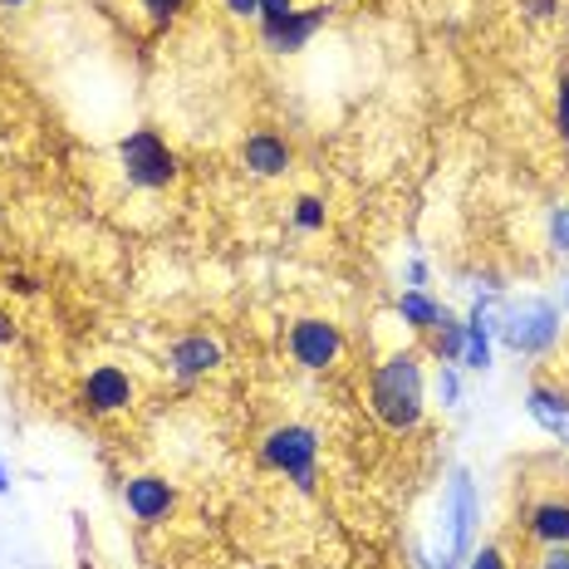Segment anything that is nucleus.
<instances>
[{
  "mask_svg": "<svg viewBox=\"0 0 569 569\" xmlns=\"http://www.w3.org/2000/svg\"><path fill=\"white\" fill-rule=\"evenodd\" d=\"M369 408L388 432H412L422 422V359L412 349L383 359L369 378Z\"/></svg>",
  "mask_w": 569,
  "mask_h": 569,
  "instance_id": "1",
  "label": "nucleus"
},
{
  "mask_svg": "<svg viewBox=\"0 0 569 569\" xmlns=\"http://www.w3.org/2000/svg\"><path fill=\"white\" fill-rule=\"evenodd\" d=\"M496 335L506 339V349L530 353V359H536V353L555 349V339H560V305L540 300V295H526V300L501 305V315H496Z\"/></svg>",
  "mask_w": 569,
  "mask_h": 569,
  "instance_id": "2",
  "label": "nucleus"
},
{
  "mask_svg": "<svg viewBox=\"0 0 569 569\" xmlns=\"http://www.w3.org/2000/svg\"><path fill=\"white\" fill-rule=\"evenodd\" d=\"M118 162H123L128 182L142 187V192H162V187L177 182V152L152 128H133L118 142Z\"/></svg>",
  "mask_w": 569,
  "mask_h": 569,
  "instance_id": "3",
  "label": "nucleus"
},
{
  "mask_svg": "<svg viewBox=\"0 0 569 569\" xmlns=\"http://www.w3.org/2000/svg\"><path fill=\"white\" fill-rule=\"evenodd\" d=\"M447 555H442V569H457L471 560L477 550V520H481V501H477V486H471V471L457 467L452 471V486H447Z\"/></svg>",
  "mask_w": 569,
  "mask_h": 569,
  "instance_id": "4",
  "label": "nucleus"
},
{
  "mask_svg": "<svg viewBox=\"0 0 569 569\" xmlns=\"http://www.w3.org/2000/svg\"><path fill=\"white\" fill-rule=\"evenodd\" d=\"M260 457H266V467L284 471L300 491H315V461H319V437L310 427L300 422H284L276 432H266V442H260Z\"/></svg>",
  "mask_w": 569,
  "mask_h": 569,
  "instance_id": "5",
  "label": "nucleus"
},
{
  "mask_svg": "<svg viewBox=\"0 0 569 569\" xmlns=\"http://www.w3.org/2000/svg\"><path fill=\"white\" fill-rule=\"evenodd\" d=\"M284 349H290V359L300 363V369L325 373L343 353V335H339V325H329V319H295L290 335H284Z\"/></svg>",
  "mask_w": 569,
  "mask_h": 569,
  "instance_id": "6",
  "label": "nucleus"
},
{
  "mask_svg": "<svg viewBox=\"0 0 569 569\" xmlns=\"http://www.w3.org/2000/svg\"><path fill=\"white\" fill-rule=\"evenodd\" d=\"M79 402H84V412H93V418H113V412L133 408V378H128L118 363H99L84 388H79Z\"/></svg>",
  "mask_w": 569,
  "mask_h": 569,
  "instance_id": "7",
  "label": "nucleus"
},
{
  "mask_svg": "<svg viewBox=\"0 0 569 569\" xmlns=\"http://www.w3.org/2000/svg\"><path fill=\"white\" fill-rule=\"evenodd\" d=\"M325 20H329V6L290 10L280 26H260V40H266V50H276V54H295V50H305L319 30H325Z\"/></svg>",
  "mask_w": 569,
  "mask_h": 569,
  "instance_id": "8",
  "label": "nucleus"
},
{
  "mask_svg": "<svg viewBox=\"0 0 569 569\" xmlns=\"http://www.w3.org/2000/svg\"><path fill=\"white\" fill-rule=\"evenodd\" d=\"M123 506L133 511L142 526H158V520L172 516L177 506V491L162 477H128L123 481Z\"/></svg>",
  "mask_w": 569,
  "mask_h": 569,
  "instance_id": "9",
  "label": "nucleus"
},
{
  "mask_svg": "<svg viewBox=\"0 0 569 569\" xmlns=\"http://www.w3.org/2000/svg\"><path fill=\"white\" fill-rule=\"evenodd\" d=\"M217 363H221V343L207 339V335H187V339H177L172 349H168V369L182 378V383H192V378H207Z\"/></svg>",
  "mask_w": 569,
  "mask_h": 569,
  "instance_id": "10",
  "label": "nucleus"
},
{
  "mask_svg": "<svg viewBox=\"0 0 569 569\" xmlns=\"http://www.w3.org/2000/svg\"><path fill=\"white\" fill-rule=\"evenodd\" d=\"M491 295H481L467 315V343H461V369H491V335H496V315H491Z\"/></svg>",
  "mask_w": 569,
  "mask_h": 569,
  "instance_id": "11",
  "label": "nucleus"
},
{
  "mask_svg": "<svg viewBox=\"0 0 569 569\" xmlns=\"http://www.w3.org/2000/svg\"><path fill=\"white\" fill-rule=\"evenodd\" d=\"M241 162H246V172H256V177H284L295 152H290V142L276 133H251L241 142Z\"/></svg>",
  "mask_w": 569,
  "mask_h": 569,
  "instance_id": "12",
  "label": "nucleus"
},
{
  "mask_svg": "<svg viewBox=\"0 0 569 569\" xmlns=\"http://www.w3.org/2000/svg\"><path fill=\"white\" fill-rule=\"evenodd\" d=\"M526 408H530V418H536L550 437H560V442H569V398L565 393H555V388H530L526 393Z\"/></svg>",
  "mask_w": 569,
  "mask_h": 569,
  "instance_id": "13",
  "label": "nucleus"
},
{
  "mask_svg": "<svg viewBox=\"0 0 569 569\" xmlns=\"http://www.w3.org/2000/svg\"><path fill=\"white\" fill-rule=\"evenodd\" d=\"M526 526H530V536H536L540 545H569V501H540V506H530Z\"/></svg>",
  "mask_w": 569,
  "mask_h": 569,
  "instance_id": "14",
  "label": "nucleus"
},
{
  "mask_svg": "<svg viewBox=\"0 0 569 569\" xmlns=\"http://www.w3.org/2000/svg\"><path fill=\"white\" fill-rule=\"evenodd\" d=\"M398 319H402L408 329H418V335H432V329L447 319V310H442V305H437L427 290H408V295L398 300Z\"/></svg>",
  "mask_w": 569,
  "mask_h": 569,
  "instance_id": "15",
  "label": "nucleus"
},
{
  "mask_svg": "<svg viewBox=\"0 0 569 569\" xmlns=\"http://www.w3.org/2000/svg\"><path fill=\"white\" fill-rule=\"evenodd\" d=\"M461 343H467V319H452L447 315L442 325L432 329V353L442 363H461Z\"/></svg>",
  "mask_w": 569,
  "mask_h": 569,
  "instance_id": "16",
  "label": "nucleus"
},
{
  "mask_svg": "<svg viewBox=\"0 0 569 569\" xmlns=\"http://www.w3.org/2000/svg\"><path fill=\"white\" fill-rule=\"evenodd\" d=\"M295 227H300V231H325V201H319V197H300V201H295Z\"/></svg>",
  "mask_w": 569,
  "mask_h": 569,
  "instance_id": "17",
  "label": "nucleus"
},
{
  "mask_svg": "<svg viewBox=\"0 0 569 569\" xmlns=\"http://www.w3.org/2000/svg\"><path fill=\"white\" fill-rule=\"evenodd\" d=\"M138 6H142V16H148L152 26H172V20L187 10V0H138Z\"/></svg>",
  "mask_w": 569,
  "mask_h": 569,
  "instance_id": "18",
  "label": "nucleus"
},
{
  "mask_svg": "<svg viewBox=\"0 0 569 569\" xmlns=\"http://www.w3.org/2000/svg\"><path fill=\"white\" fill-rule=\"evenodd\" d=\"M437 398H442V408H457L461 402V383H457L452 363H442V373H437Z\"/></svg>",
  "mask_w": 569,
  "mask_h": 569,
  "instance_id": "19",
  "label": "nucleus"
},
{
  "mask_svg": "<svg viewBox=\"0 0 569 569\" xmlns=\"http://www.w3.org/2000/svg\"><path fill=\"white\" fill-rule=\"evenodd\" d=\"M550 246L555 251H569V207L550 211Z\"/></svg>",
  "mask_w": 569,
  "mask_h": 569,
  "instance_id": "20",
  "label": "nucleus"
},
{
  "mask_svg": "<svg viewBox=\"0 0 569 569\" xmlns=\"http://www.w3.org/2000/svg\"><path fill=\"white\" fill-rule=\"evenodd\" d=\"M555 128H560V138L569 142V74L560 79V93H555Z\"/></svg>",
  "mask_w": 569,
  "mask_h": 569,
  "instance_id": "21",
  "label": "nucleus"
},
{
  "mask_svg": "<svg viewBox=\"0 0 569 569\" xmlns=\"http://www.w3.org/2000/svg\"><path fill=\"white\" fill-rule=\"evenodd\" d=\"M290 10H295V0H260V16L256 20H260V26H280Z\"/></svg>",
  "mask_w": 569,
  "mask_h": 569,
  "instance_id": "22",
  "label": "nucleus"
},
{
  "mask_svg": "<svg viewBox=\"0 0 569 569\" xmlns=\"http://www.w3.org/2000/svg\"><path fill=\"white\" fill-rule=\"evenodd\" d=\"M467 569H506V555L496 550V545H481V550H471Z\"/></svg>",
  "mask_w": 569,
  "mask_h": 569,
  "instance_id": "23",
  "label": "nucleus"
},
{
  "mask_svg": "<svg viewBox=\"0 0 569 569\" xmlns=\"http://www.w3.org/2000/svg\"><path fill=\"white\" fill-rule=\"evenodd\" d=\"M520 10L530 20H550V16H560V0H520Z\"/></svg>",
  "mask_w": 569,
  "mask_h": 569,
  "instance_id": "24",
  "label": "nucleus"
},
{
  "mask_svg": "<svg viewBox=\"0 0 569 569\" xmlns=\"http://www.w3.org/2000/svg\"><path fill=\"white\" fill-rule=\"evenodd\" d=\"M221 6H227V16H236V20L260 16V0H221Z\"/></svg>",
  "mask_w": 569,
  "mask_h": 569,
  "instance_id": "25",
  "label": "nucleus"
},
{
  "mask_svg": "<svg viewBox=\"0 0 569 569\" xmlns=\"http://www.w3.org/2000/svg\"><path fill=\"white\" fill-rule=\"evenodd\" d=\"M540 569H569V545H550V550H545V560H540Z\"/></svg>",
  "mask_w": 569,
  "mask_h": 569,
  "instance_id": "26",
  "label": "nucleus"
},
{
  "mask_svg": "<svg viewBox=\"0 0 569 569\" xmlns=\"http://www.w3.org/2000/svg\"><path fill=\"white\" fill-rule=\"evenodd\" d=\"M408 290H427V266L422 260H408Z\"/></svg>",
  "mask_w": 569,
  "mask_h": 569,
  "instance_id": "27",
  "label": "nucleus"
},
{
  "mask_svg": "<svg viewBox=\"0 0 569 569\" xmlns=\"http://www.w3.org/2000/svg\"><path fill=\"white\" fill-rule=\"evenodd\" d=\"M16 339H20L16 319H10V315H0V343H16Z\"/></svg>",
  "mask_w": 569,
  "mask_h": 569,
  "instance_id": "28",
  "label": "nucleus"
},
{
  "mask_svg": "<svg viewBox=\"0 0 569 569\" xmlns=\"http://www.w3.org/2000/svg\"><path fill=\"white\" fill-rule=\"evenodd\" d=\"M10 284H16V290H20V295H34V290H40V284H34L30 276H10Z\"/></svg>",
  "mask_w": 569,
  "mask_h": 569,
  "instance_id": "29",
  "label": "nucleus"
},
{
  "mask_svg": "<svg viewBox=\"0 0 569 569\" xmlns=\"http://www.w3.org/2000/svg\"><path fill=\"white\" fill-rule=\"evenodd\" d=\"M10 491V471H6V461H0V496Z\"/></svg>",
  "mask_w": 569,
  "mask_h": 569,
  "instance_id": "30",
  "label": "nucleus"
},
{
  "mask_svg": "<svg viewBox=\"0 0 569 569\" xmlns=\"http://www.w3.org/2000/svg\"><path fill=\"white\" fill-rule=\"evenodd\" d=\"M0 6H26V0H0Z\"/></svg>",
  "mask_w": 569,
  "mask_h": 569,
  "instance_id": "31",
  "label": "nucleus"
},
{
  "mask_svg": "<svg viewBox=\"0 0 569 569\" xmlns=\"http://www.w3.org/2000/svg\"><path fill=\"white\" fill-rule=\"evenodd\" d=\"M79 569H93V565H89V560H84V565H79Z\"/></svg>",
  "mask_w": 569,
  "mask_h": 569,
  "instance_id": "32",
  "label": "nucleus"
},
{
  "mask_svg": "<svg viewBox=\"0 0 569 569\" xmlns=\"http://www.w3.org/2000/svg\"><path fill=\"white\" fill-rule=\"evenodd\" d=\"M565 300H569V290H565Z\"/></svg>",
  "mask_w": 569,
  "mask_h": 569,
  "instance_id": "33",
  "label": "nucleus"
}]
</instances>
